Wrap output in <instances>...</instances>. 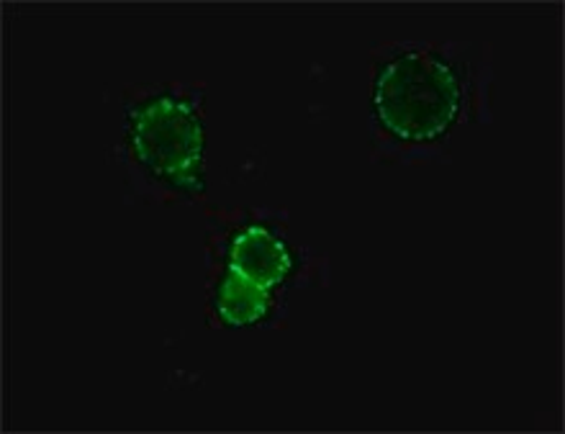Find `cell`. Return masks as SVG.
<instances>
[{"label":"cell","mask_w":565,"mask_h":434,"mask_svg":"<svg viewBox=\"0 0 565 434\" xmlns=\"http://www.w3.org/2000/svg\"><path fill=\"white\" fill-rule=\"evenodd\" d=\"M131 141L139 160L170 183L199 186L203 129L195 110L178 98H157L139 108Z\"/></svg>","instance_id":"2"},{"label":"cell","mask_w":565,"mask_h":434,"mask_svg":"<svg viewBox=\"0 0 565 434\" xmlns=\"http://www.w3.org/2000/svg\"><path fill=\"white\" fill-rule=\"evenodd\" d=\"M460 100L458 73L431 54L394 60L375 83L381 121L402 139L437 137L458 116Z\"/></svg>","instance_id":"1"},{"label":"cell","mask_w":565,"mask_h":434,"mask_svg":"<svg viewBox=\"0 0 565 434\" xmlns=\"http://www.w3.org/2000/svg\"><path fill=\"white\" fill-rule=\"evenodd\" d=\"M230 267L255 280L257 286L270 288L286 278L290 257L286 244L278 236L265 232V229H247L234 242Z\"/></svg>","instance_id":"3"},{"label":"cell","mask_w":565,"mask_h":434,"mask_svg":"<svg viewBox=\"0 0 565 434\" xmlns=\"http://www.w3.org/2000/svg\"><path fill=\"white\" fill-rule=\"evenodd\" d=\"M216 306L230 325H253L268 311V288L257 286L255 280L230 267L222 288H218Z\"/></svg>","instance_id":"4"}]
</instances>
